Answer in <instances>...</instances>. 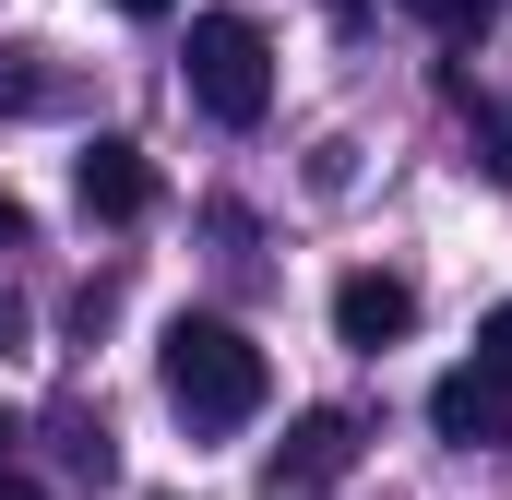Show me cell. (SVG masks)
<instances>
[{"mask_svg": "<svg viewBox=\"0 0 512 500\" xmlns=\"http://www.w3.org/2000/svg\"><path fill=\"white\" fill-rule=\"evenodd\" d=\"M179 84H191V108L227 131H251L274 108V36H262L251 12H191V48H179Z\"/></svg>", "mask_w": 512, "mask_h": 500, "instance_id": "obj_2", "label": "cell"}, {"mask_svg": "<svg viewBox=\"0 0 512 500\" xmlns=\"http://www.w3.org/2000/svg\"><path fill=\"white\" fill-rule=\"evenodd\" d=\"M334 334H346V346H405V334H417V286H405V274H346V286H334Z\"/></svg>", "mask_w": 512, "mask_h": 500, "instance_id": "obj_4", "label": "cell"}, {"mask_svg": "<svg viewBox=\"0 0 512 500\" xmlns=\"http://www.w3.org/2000/svg\"><path fill=\"white\" fill-rule=\"evenodd\" d=\"M0 465H12V417H0Z\"/></svg>", "mask_w": 512, "mask_h": 500, "instance_id": "obj_13", "label": "cell"}, {"mask_svg": "<svg viewBox=\"0 0 512 500\" xmlns=\"http://www.w3.org/2000/svg\"><path fill=\"white\" fill-rule=\"evenodd\" d=\"M155 381H167V405L191 417V429H239V417H262V393H274V370H262V346L239 334V322H167V346H155Z\"/></svg>", "mask_w": 512, "mask_h": 500, "instance_id": "obj_1", "label": "cell"}, {"mask_svg": "<svg viewBox=\"0 0 512 500\" xmlns=\"http://www.w3.org/2000/svg\"><path fill=\"white\" fill-rule=\"evenodd\" d=\"M0 500H48V489H24V477H0Z\"/></svg>", "mask_w": 512, "mask_h": 500, "instance_id": "obj_12", "label": "cell"}, {"mask_svg": "<svg viewBox=\"0 0 512 500\" xmlns=\"http://www.w3.org/2000/svg\"><path fill=\"white\" fill-rule=\"evenodd\" d=\"M429 417H441V441H512V381L501 370H453L429 393Z\"/></svg>", "mask_w": 512, "mask_h": 500, "instance_id": "obj_6", "label": "cell"}, {"mask_svg": "<svg viewBox=\"0 0 512 500\" xmlns=\"http://www.w3.org/2000/svg\"><path fill=\"white\" fill-rule=\"evenodd\" d=\"M0 250H24V203L12 191H0Z\"/></svg>", "mask_w": 512, "mask_h": 500, "instance_id": "obj_10", "label": "cell"}, {"mask_svg": "<svg viewBox=\"0 0 512 500\" xmlns=\"http://www.w3.org/2000/svg\"><path fill=\"white\" fill-rule=\"evenodd\" d=\"M72 191H84V215H96V227H131V215L155 203V167H143V143H84Z\"/></svg>", "mask_w": 512, "mask_h": 500, "instance_id": "obj_5", "label": "cell"}, {"mask_svg": "<svg viewBox=\"0 0 512 500\" xmlns=\"http://www.w3.org/2000/svg\"><path fill=\"white\" fill-rule=\"evenodd\" d=\"M441 96H453V108H465V131H477V167H489V179H512V131L477 108V84H465V72H441Z\"/></svg>", "mask_w": 512, "mask_h": 500, "instance_id": "obj_7", "label": "cell"}, {"mask_svg": "<svg viewBox=\"0 0 512 500\" xmlns=\"http://www.w3.org/2000/svg\"><path fill=\"white\" fill-rule=\"evenodd\" d=\"M346 465H358V417L322 405V417H298V429L274 441V500H286V489H334Z\"/></svg>", "mask_w": 512, "mask_h": 500, "instance_id": "obj_3", "label": "cell"}, {"mask_svg": "<svg viewBox=\"0 0 512 500\" xmlns=\"http://www.w3.org/2000/svg\"><path fill=\"white\" fill-rule=\"evenodd\" d=\"M405 12H417L429 36H477V24H489V0H405Z\"/></svg>", "mask_w": 512, "mask_h": 500, "instance_id": "obj_8", "label": "cell"}, {"mask_svg": "<svg viewBox=\"0 0 512 500\" xmlns=\"http://www.w3.org/2000/svg\"><path fill=\"white\" fill-rule=\"evenodd\" d=\"M120 12H131V24H155V12H179V0H120Z\"/></svg>", "mask_w": 512, "mask_h": 500, "instance_id": "obj_11", "label": "cell"}, {"mask_svg": "<svg viewBox=\"0 0 512 500\" xmlns=\"http://www.w3.org/2000/svg\"><path fill=\"white\" fill-rule=\"evenodd\" d=\"M477 370H501V381H512V298L489 310V322H477Z\"/></svg>", "mask_w": 512, "mask_h": 500, "instance_id": "obj_9", "label": "cell"}]
</instances>
